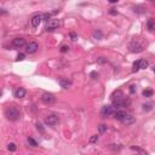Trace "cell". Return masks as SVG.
I'll return each instance as SVG.
<instances>
[{
  "mask_svg": "<svg viewBox=\"0 0 155 155\" xmlns=\"http://www.w3.org/2000/svg\"><path fill=\"white\" fill-rule=\"evenodd\" d=\"M58 82H60V85L63 88H68V86H70V85H72V81L68 80L67 78H60Z\"/></svg>",
  "mask_w": 155,
  "mask_h": 155,
  "instance_id": "12",
  "label": "cell"
},
{
  "mask_svg": "<svg viewBox=\"0 0 155 155\" xmlns=\"http://www.w3.org/2000/svg\"><path fill=\"white\" fill-rule=\"evenodd\" d=\"M28 143H29V144H32L33 147H36V145H38L36 141H34V139H33L32 137H29V138H28Z\"/></svg>",
  "mask_w": 155,
  "mask_h": 155,
  "instance_id": "23",
  "label": "cell"
},
{
  "mask_svg": "<svg viewBox=\"0 0 155 155\" xmlns=\"http://www.w3.org/2000/svg\"><path fill=\"white\" fill-rule=\"evenodd\" d=\"M15 97L16 98H23L25 96V90L23 87H18L17 90H15Z\"/></svg>",
  "mask_w": 155,
  "mask_h": 155,
  "instance_id": "13",
  "label": "cell"
},
{
  "mask_svg": "<svg viewBox=\"0 0 155 155\" xmlns=\"http://www.w3.org/2000/svg\"><path fill=\"white\" fill-rule=\"evenodd\" d=\"M110 15H118V11L115 10V9H110Z\"/></svg>",
  "mask_w": 155,
  "mask_h": 155,
  "instance_id": "32",
  "label": "cell"
},
{
  "mask_svg": "<svg viewBox=\"0 0 155 155\" xmlns=\"http://www.w3.org/2000/svg\"><path fill=\"white\" fill-rule=\"evenodd\" d=\"M97 62H98L99 64H102V63H104V62H107V60L104 58V57H99L98 60H97Z\"/></svg>",
  "mask_w": 155,
  "mask_h": 155,
  "instance_id": "30",
  "label": "cell"
},
{
  "mask_svg": "<svg viewBox=\"0 0 155 155\" xmlns=\"http://www.w3.org/2000/svg\"><path fill=\"white\" fill-rule=\"evenodd\" d=\"M153 72H154V73H155V66H154V67H153Z\"/></svg>",
  "mask_w": 155,
  "mask_h": 155,
  "instance_id": "35",
  "label": "cell"
},
{
  "mask_svg": "<svg viewBox=\"0 0 155 155\" xmlns=\"http://www.w3.org/2000/svg\"><path fill=\"white\" fill-rule=\"evenodd\" d=\"M70 38H72L73 41H76V40H78V34H76V33H74V32H72L70 33Z\"/></svg>",
  "mask_w": 155,
  "mask_h": 155,
  "instance_id": "25",
  "label": "cell"
},
{
  "mask_svg": "<svg viewBox=\"0 0 155 155\" xmlns=\"http://www.w3.org/2000/svg\"><path fill=\"white\" fill-rule=\"evenodd\" d=\"M147 24H148L149 30H154V28H155V20H154V18H150Z\"/></svg>",
  "mask_w": 155,
  "mask_h": 155,
  "instance_id": "15",
  "label": "cell"
},
{
  "mask_svg": "<svg viewBox=\"0 0 155 155\" xmlns=\"http://www.w3.org/2000/svg\"><path fill=\"white\" fill-rule=\"evenodd\" d=\"M58 122H60V118L56 114H50V115H47L45 118V124L51 127H56L58 125Z\"/></svg>",
  "mask_w": 155,
  "mask_h": 155,
  "instance_id": "4",
  "label": "cell"
},
{
  "mask_svg": "<svg viewBox=\"0 0 155 155\" xmlns=\"http://www.w3.org/2000/svg\"><path fill=\"white\" fill-rule=\"evenodd\" d=\"M98 131H99V133H104L107 131V125H104V124H101L98 126Z\"/></svg>",
  "mask_w": 155,
  "mask_h": 155,
  "instance_id": "22",
  "label": "cell"
},
{
  "mask_svg": "<svg viewBox=\"0 0 155 155\" xmlns=\"http://www.w3.org/2000/svg\"><path fill=\"white\" fill-rule=\"evenodd\" d=\"M136 155H138V154H136Z\"/></svg>",
  "mask_w": 155,
  "mask_h": 155,
  "instance_id": "36",
  "label": "cell"
},
{
  "mask_svg": "<svg viewBox=\"0 0 155 155\" xmlns=\"http://www.w3.org/2000/svg\"><path fill=\"white\" fill-rule=\"evenodd\" d=\"M24 53H20V55H18L17 56V58H16V61H23L24 60Z\"/></svg>",
  "mask_w": 155,
  "mask_h": 155,
  "instance_id": "29",
  "label": "cell"
},
{
  "mask_svg": "<svg viewBox=\"0 0 155 155\" xmlns=\"http://www.w3.org/2000/svg\"><path fill=\"white\" fill-rule=\"evenodd\" d=\"M118 3V0H110V4H115Z\"/></svg>",
  "mask_w": 155,
  "mask_h": 155,
  "instance_id": "34",
  "label": "cell"
},
{
  "mask_svg": "<svg viewBox=\"0 0 155 155\" xmlns=\"http://www.w3.org/2000/svg\"><path fill=\"white\" fill-rule=\"evenodd\" d=\"M134 121H136V119H134V116L131 115V114H127V115L121 120V122H122L124 125H131V124H133Z\"/></svg>",
  "mask_w": 155,
  "mask_h": 155,
  "instance_id": "11",
  "label": "cell"
},
{
  "mask_svg": "<svg viewBox=\"0 0 155 155\" xmlns=\"http://www.w3.org/2000/svg\"><path fill=\"white\" fill-rule=\"evenodd\" d=\"M126 115H127L126 112H124V110H118V112L114 113V118H115L116 120H120V121H121Z\"/></svg>",
  "mask_w": 155,
  "mask_h": 155,
  "instance_id": "14",
  "label": "cell"
},
{
  "mask_svg": "<svg viewBox=\"0 0 155 155\" xmlns=\"http://www.w3.org/2000/svg\"><path fill=\"white\" fill-rule=\"evenodd\" d=\"M68 50H69V46H68V45H63L62 47H61V52L64 53V52H67Z\"/></svg>",
  "mask_w": 155,
  "mask_h": 155,
  "instance_id": "26",
  "label": "cell"
},
{
  "mask_svg": "<svg viewBox=\"0 0 155 155\" xmlns=\"http://www.w3.org/2000/svg\"><path fill=\"white\" fill-rule=\"evenodd\" d=\"M93 38L97 39V40H101L102 39V32L101 30H95L93 32Z\"/></svg>",
  "mask_w": 155,
  "mask_h": 155,
  "instance_id": "19",
  "label": "cell"
},
{
  "mask_svg": "<svg viewBox=\"0 0 155 155\" xmlns=\"http://www.w3.org/2000/svg\"><path fill=\"white\" fill-rule=\"evenodd\" d=\"M134 87H136L134 85H131V86H130V92H131V93H134V91H136V88H134Z\"/></svg>",
  "mask_w": 155,
  "mask_h": 155,
  "instance_id": "31",
  "label": "cell"
},
{
  "mask_svg": "<svg viewBox=\"0 0 155 155\" xmlns=\"http://www.w3.org/2000/svg\"><path fill=\"white\" fill-rule=\"evenodd\" d=\"M7 149H9L10 152H16V149H17V145L15 144V143H9V144H7Z\"/></svg>",
  "mask_w": 155,
  "mask_h": 155,
  "instance_id": "21",
  "label": "cell"
},
{
  "mask_svg": "<svg viewBox=\"0 0 155 155\" xmlns=\"http://www.w3.org/2000/svg\"><path fill=\"white\" fill-rule=\"evenodd\" d=\"M97 141H98V136H97V134H95V136H92V137L90 138V143H96Z\"/></svg>",
  "mask_w": 155,
  "mask_h": 155,
  "instance_id": "24",
  "label": "cell"
},
{
  "mask_svg": "<svg viewBox=\"0 0 155 155\" xmlns=\"http://www.w3.org/2000/svg\"><path fill=\"white\" fill-rule=\"evenodd\" d=\"M42 21H44V17H42V15H35V16H33L32 20H30L32 27H34V28H38Z\"/></svg>",
  "mask_w": 155,
  "mask_h": 155,
  "instance_id": "8",
  "label": "cell"
},
{
  "mask_svg": "<svg viewBox=\"0 0 155 155\" xmlns=\"http://www.w3.org/2000/svg\"><path fill=\"white\" fill-rule=\"evenodd\" d=\"M114 113V109L112 106H104L102 107V110H101V114H102L103 118H107V116L112 115Z\"/></svg>",
  "mask_w": 155,
  "mask_h": 155,
  "instance_id": "9",
  "label": "cell"
},
{
  "mask_svg": "<svg viewBox=\"0 0 155 155\" xmlns=\"http://www.w3.org/2000/svg\"><path fill=\"white\" fill-rule=\"evenodd\" d=\"M4 114L6 116V119L10 120V121H17L21 118V112L16 106H9L5 109Z\"/></svg>",
  "mask_w": 155,
  "mask_h": 155,
  "instance_id": "1",
  "label": "cell"
},
{
  "mask_svg": "<svg viewBox=\"0 0 155 155\" xmlns=\"http://www.w3.org/2000/svg\"><path fill=\"white\" fill-rule=\"evenodd\" d=\"M116 95L118 97H113V106L116 107V108H120V107H125L130 104V99H126L122 96L121 91H116Z\"/></svg>",
  "mask_w": 155,
  "mask_h": 155,
  "instance_id": "3",
  "label": "cell"
},
{
  "mask_svg": "<svg viewBox=\"0 0 155 155\" xmlns=\"http://www.w3.org/2000/svg\"><path fill=\"white\" fill-rule=\"evenodd\" d=\"M153 90H144V91L142 92V95H143V97H152L153 96Z\"/></svg>",
  "mask_w": 155,
  "mask_h": 155,
  "instance_id": "18",
  "label": "cell"
},
{
  "mask_svg": "<svg viewBox=\"0 0 155 155\" xmlns=\"http://www.w3.org/2000/svg\"><path fill=\"white\" fill-rule=\"evenodd\" d=\"M38 49H39V45H38V42H35V41H30L29 44L25 45V51L28 53H35L38 51Z\"/></svg>",
  "mask_w": 155,
  "mask_h": 155,
  "instance_id": "7",
  "label": "cell"
},
{
  "mask_svg": "<svg viewBox=\"0 0 155 155\" xmlns=\"http://www.w3.org/2000/svg\"><path fill=\"white\" fill-rule=\"evenodd\" d=\"M139 69H141V67H139V61H136L133 63V66H132V72L136 73V72H138Z\"/></svg>",
  "mask_w": 155,
  "mask_h": 155,
  "instance_id": "17",
  "label": "cell"
},
{
  "mask_svg": "<svg viewBox=\"0 0 155 155\" xmlns=\"http://www.w3.org/2000/svg\"><path fill=\"white\" fill-rule=\"evenodd\" d=\"M36 128H38L40 132H42V133H44V131H45V130H44V127H42V125H41V124H39V122L36 124Z\"/></svg>",
  "mask_w": 155,
  "mask_h": 155,
  "instance_id": "28",
  "label": "cell"
},
{
  "mask_svg": "<svg viewBox=\"0 0 155 155\" xmlns=\"http://www.w3.org/2000/svg\"><path fill=\"white\" fill-rule=\"evenodd\" d=\"M25 45V40L23 38H15L12 40V46L16 47V49H21Z\"/></svg>",
  "mask_w": 155,
  "mask_h": 155,
  "instance_id": "10",
  "label": "cell"
},
{
  "mask_svg": "<svg viewBox=\"0 0 155 155\" xmlns=\"http://www.w3.org/2000/svg\"><path fill=\"white\" fill-rule=\"evenodd\" d=\"M141 10H143V7H141V6H136V7H133V11H134V12L142 14V11H141Z\"/></svg>",
  "mask_w": 155,
  "mask_h": 155,
  "instance_id": "27",
  "label": "cell"
},
{
  "mask_svg": "<svg viewBox=\"0 0 155 155\" xmlns=\"http://www.w3.org/2000/svg\"><path fill=\"white\" fill-rule=\"evenodd\" d=\"M41 101L45 104H53L56 102V97L52 95V93H49V92H45L41 95Z\"/></svg>",
  "mask_w": 155,
  "mask_h": 155,
  "instance_id": "5",
  "label": "cell"
},
{
  "mask_svg": "<svg viewBox=\"0 0 155 155\" xmlns=\"http://www.w3.org/2000/svg\"><path fill=\"white\" fill-rule=\"evenodd\" d=\"M143 110H145V112H149V110L153 109V103H147V104H143Z\"/></svg>",
  "mask_w": 155,
  "mask_h": 155,
  "instance_id": "20",
  "label": "cell"
},
{
  "mask_svg": "<svg viewBox=\"0 0 155 155\" xmlns=\"http://www.w3.org/2000/svg\"><path fill=\"white\" fill-rule=\"evenodd\" d=\"M144 41L142 40V39H139V38H136V39H133L132 41L130 42V51L131 52H142L143 51V49H144Z\"/></svg>",
  "mask_w": 155,
  "mask_h": 155,
  "instance_id": "2",
  "label": "cell"
},
{
  "mask_svg": "<svg viewBox=\"0 0 155 155\" xmlns=\"http://www.w3.org/2000/svg\"><path fill=\"white\" fill-rule=\"evenodd\" d=\"M60 24H61V22L58 21V20H50V21L47 22L46 27H45V30L46 32H52V30L58 28Z\"/></svg>",
  "mask_w": 155,
  "mask_h": 155,
  "instance_id": "6",
  "label": "cell"
},
{
  "mask_svg": "<svg viewBox=\"0 0 155 155\" xmlns=\"http://www.w3.org/2000/svg\"><path fill=\"white\" fill-rule=\"evenodd\" d=\"M1 14L5 15V14H6V10H5V9H1Z\"/></svg>",
  "mask_w": 155,
  "mask_h": 155,
  "instance_id": "33",
  "label": "cell"
},
{
  "mask_svg": "<svg viewBox=\"0 0 155 155\" xmlns=\"http://www.w3.org/2000/svg\"><path fill=\"white\" fill-rule=\"evenodd\" d=\"M148 61L145 60H139V67H141V69H145V68L148 67Z\"/></svg>",
  "mask_w": 155,
  "mask_h": 155,
  "instance_id": "16",
  "label": "cell"
}]
</instances>
